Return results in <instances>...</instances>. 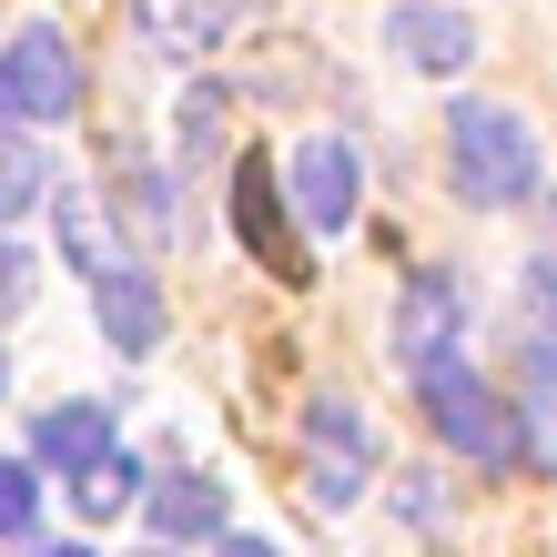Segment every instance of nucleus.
<instances>
[{"instance_id":"obj_10","label":"nucleus","mask_w":557,"mask_h":557,"mask_svg":"<svg viewBox=\"0 0 557 557\" xmlns=\"http://www.w3.org/2000/svg\"><path fill=\"white\" fill-rule=\"evenodd\" d=\"M253 11V0H133V30L152 51H203V41H223Z\"/></svg>"},{"instance_id":"obj_20","label":"nucleus","mask_w":557,"mask_h":557,"mask_svg":"<svg viewBox=\"0 0 557 557\" xmlns=\"http://www.w3.org/2000/svg\"><path fill=\"white\" fill-rule=\"evenodd\" d=\"M0 385H11V355H0Z\"/></svg>"},{"instance_id":"obj_4","label":"nucleus","mask_w":557,"mask_h":557,"mask_svg":"<svg viewBox=\"0 0 557 557\" xmlns=\"http://www.w3.org/2000/svg\"><path fill=\"white\" fill-rule=\"evenodd\" d=\"M305 446H314V507H355L366 497V467H375V436L345 396H314L305 406Z\"/></svg>"},{"instance_id":"obj_7","label":"nucleus","mask_w":557,"mask_h":557,"mask_svg":"<svg viewBox=\"0 0 557 557\" xmlns=\"http://www.w3.org/2000/svg\"><path fill=\"white\" fill-rule=\"evenodd\" d=\"M234 234L264 274H305V244H294V223L274 203V162H234Z\"/></svg>"},{"instance_id":"obj_19","label":"nucleus","mask_w":557,"mask_h":557,"mask_svg":"<svg viewBox=\"0 0 557 557\" xmlns=\"http://www.w3.org/2000/svg\"><path fill=\"white\" fill-rule=\"evenodd\" d=\"M51 557H91V547H51Z\"/></svg>"},{"instance_id":"obj_18","label":"nucleus","mask_w":557,"mask_h":557,"mask_svg":"<svg viewBox=\"0 0 557 557\" xmlns=\"http://www.w3.org/2000/svg\"><path fill=\"white\" fill-rule=\"evenodd\" d=\"M223 557H274V547L264 537H223Z\"/></svg>"},{"instance_id":"obj_11","label":"nucleus","mask_w":557,"mask_h":557,"mask_svg":"<svg viewBox=\"0 0 557 557\" xmlns=\"http://www.w3.org/2000/svg\"><path fill=\"white\" fill-rule=\"evenodd\" d=\"M91 305H102V335H112L122 355H152V345H162V294H152V284H143L133 264L91 284Z\"/></svg>"},{"instance_id":"obj_5","label":"nucleus","mask_w":557,"mask_h":557,"mask_svg":"<svg viewBox=\"0 0 557 557\" xmlns=\"http://www.w3.org/2000/svg\"><path fill=\"white\" fill-rule=\"evenodd\" d=\"M456 335H467V284H456V274H416L406 305H396V355L425 375V366L456 355Z\"/></svg>"},{"instance_id":"obj_15","label":"nucleus","mask_w":557,"mask_h":557,"mask_svg":"<svg viewBox=\"0 0 557 557\" xmlns=\"http://www.w3.org/2000/svg\"><path fill=\"white\" fill-rule=\"evenodd\" d=\"M41 173H51V162H41V152H30L21 133H0V223H11V213H30V203H41Z\"/></svg>"},{"instance_id":"obj_14","label":"nucleus","mask_w":557,"mask_h":557,"mask_svg":"<svg viewBox=\"0 0 557 557\" xmlns=\"http://www.w3.org/2000/svg\"><path fill=\"white\" fill-rule=\"evenodd\" d=\"M133 497H143V467H133L122 446L102 456V467H82V476H72V507H82V517H122Z\"/></svg>"},{"instance_id":"obj_13","label":"nucleus","mask_w":557,"mask_h":557,"mask_svg":"<svg viewBox=\"0 0 557 557\" xmlns=\"http://www.w3.org/2000/svg\"><path fill=\"white\" fill-rule=\"evenodd\" d=\"M143 507L173 537H223V486L213 476H162V486H143Z\"/></svg>"},{"instance_id":"obj_9","label":"nucleus","mask_w":557,"mask_h":557,"mask_svg":"<svg viewBox=\"0 0 557 557\" xmlns=\"http://www.w3.org/2000/svg\"><path fill=\"white\" fill-rule=\"evenodd\" d=\"M385 30H396V51L416 72H467V51H476L467 11H446V0H406V11H385Z\"/></svg>"},{"instance_id":"obj_8","label":"nucleus","mask_w":557,"mask_h":557,"mask_svg":"<svg viewBox=\"0 0 557 557\" xmlns=\"http://www.w3.org/2000/svg\"><path fill=\"white\" fill-rule=\"evenodd\" d=\"M30 456H41V467H61V476H82V467H102V456H112V406H91V396H72V406H51V416H30Z\"/></svg>"},{"instance_id":"obj_3","label":"nucleus","mask_w":557,"mask_h":557,"mask_svg":"<svg viewBox=\"0 0 557 557\" xmlns=\"http://www.w3.org/2000/svg\"><path fill=\"white\" fill-rule=\"evenodd\" d=\"M416 396H425V416H436V436H446L456 456H476V467H507V456H517V436H507V406H497V396H486V385L467 375V355L425 366V375H416Z\"/></svg>"},{"instance_id":"obj_16","label":"nucleus","mask_w":557,"mask_h":557,"mask_svg":"<svg viewBox=\"0 0 557 557\" xmlns=\"http://www.w3.org/2000/svg\"><path fill=\"white\" fill-rule=\"evenodd\" d=\"M30 517H41V486H30V467L0 456V537H30Z\"/></svg>"},{"instance_id":"obj_6","label":"nucleus","mask_w":557,"mask_h":557,"mask_svg":"<svg viewBox=\"0 0 557 557\" xmlns=\"http://www.w3.org/2000/svg\"><path fill=\"white\" fill-rule=\"evenodd\" d=\"M284 183H294V213H305L314 234H345V223H355V152L335 133H314L305 152H294Z\"/></svg>"},{"instance_id":"obj_1","label":"nucleus","mask_w":557,"mask_h":557,"mask_svg":"<svg viewBox=\"0 0 557 557\" xmlns=\"http://www.w3.org/2000/svg\"><path fill=\"white\" fill-rule=\"evenodd\" d=\"M446 162H456V193H467L476 213H507L537 193V133L497 102H456L446 112Z\"/></svg>"},{"instance_id":"obj_21","label":"nucleus","mask_w":557,"mask_h":557,"mask_svg":"<svg viewBox=\"0 0 557 557\" xmlns=\"http://www.w3.org/2000/svg\"><path fill=\"white\" fill-rule=\"evenodd\" d=\"M152 557H162V547H152Z\"/></svg>"},{"instance_id":"obj_2","label":"nucleus","mask_w":557,"mask_h":557,"mask_svg":"<svg viewBox=\"0 0 557 557\" xmlns=\"http://www.w3.org/2000/svg\"><path fill=\"white\" fill-rule=\"evenodd\" d=\"M82 112V51L61 30L0 41V122H72Z\"/></svg>"},{"instance_id":"obj_17","label":"nucleus","mask_w":557,"mask_h":557,"mask_svg":"<svg viewBox=\"0 0 557 557\" xmlns=\"http://www.w3.org/2000/svg\"><path fill=\"white\" fill-rule=\"evenodd\" d=\"M30 284H41V274H30V253H21V244H0V314H21V305H30Z\"/></svg>"},{"instance_id":"obj_12","label":"nucleus","mask_w":557,"mask_h":557,"mask_svg":"<svg viewBox=\"0 0 557 557\" xmlns=\"http://www.w3.org/2000/svg\"><path fill=\"white\" fill-rule=\"evenodd\" d=\"M61 253H72V264L91 274V284H102V274H122V244H112V223H102V203H91V193L82 183H61Z\"/></svg>"}]
</instances>
